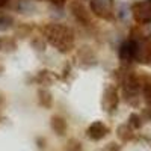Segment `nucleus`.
I'll list each match as a JSON object with an SVG mask.
<instances>
[{
  "label": "nucleus",
  "mask_w": 151,
  "mask_h": 151,
  "mask_svg": "<svg viewBox=\"0 0 151 151\" xmlns=\"http://www.w3.org/2000/svg\"><path fill=\"white\" fill-rule=\"evenodd\" d=\"M86 133H88V136H89L92 141H100V139H103V137L109 133V129L101 121H95V122H92L89 127H88Z\"/></svg>",
  "instance_id": "nucleus-7"
},
{
  "label": "nucleus",
  "mask_w": 151,
  "mask_h": 151,
  "mask_svg": "<svg viewBox=\"0 0 151 151\" xmlns=\"http://www.w3.org/2000/svg\"><path fill=\"white\" fill-rule=\"evenodd\" d=\"M141 86H142V82L139 80V77L134 73H129L124 77V82H122V89H124L125 98L136 97L141 91Z\"/></svg>",
  "instance_id": "nucleus-5"
},
{
  "label": "nucleus",
  "mask_w": 151,
  "mask_h": 151,
  "mask_svg": "<svg viewBox=\"0 0 151 151\" xmlns=\"http://www.w3.org/2000/svg\"><path fill=\"white\" fill-rule=\"evenodd\" d=\"M134 44V62L151 64V35L132 38Z\"/></svg>",
  "instance_id": "nucleus-2"
},
{
  "label": "nucleus",
  "mask_w": 151,
  "mask_h": 151,
  "mask_svg": "<svg viewBox=\"0 0 151 151\" xmlns=\"http://www.w3.org/2000/svg\"><path fill=\"white\" fill-rule=\"evenodd\" d=\"M52 129L56 134H64L67 132V121L62 116H53L52 118Z\"/></svg>",
  "instance_id": "nucleus-10"
},
{
  "label": "nucleus",
  "mask_w": 151,
  "mask_h": 151,
  "mask_svg": "<svg viewBox=\"0 0 151 151\" xmlns=\"http://www.w3.org/2000/svg\"><path fill=\"white\" fill-rule=\"evenodd\" d=\"M89 9L91 12L103 20L113 18V0H89Z\"/></svg>",
  "instance_id": "nucleus-4"
},
{
  "label": "nucleus",
  "mask_w": 151,
  "mask_h": 151,
  "mask_svg": "<svg viewBox=\"0 0 151 151\" xmlns=\"http://www.w3.org/2000/svg\"><path fill=\"white\" fill-rule=\"evenodd\" d=\"M130 124L133 125V127H141V119H139V116H137V115H132L130 116Z\"/></svg>",
  "instance_id": "nucleus-13"
},
{
  "label": "nucleus",
  "mask_w": 151,
  "mask_h": 151,
  "mask_svg": "<svg viewBox=\"0 0 151 151\" xmlns=\"http://www.w3.org/2000/svg\"><path fill=\"white\" fill-rule=\"evenodd\" d=\"M52 2H56L58 3V2H62V0H52Z\"/></svg>",
  "instance_id": "nucleus-16"
},
{
  "label": "nucleus",
  "mask_w": 151,
  "mask_h": 151,
  "mask_svg": "<svg viewBox=\"0 0 151 151\" xmlns=\"http://www.w3.org/2000/svg\"><path fill=\"white\" fill-rule=\"evenodd\" d=\"M104 151H119V148L116 147V144H109V145L104 148Z\"/></svg>",
  "instance_id": "nucleus-14"
},
{
  "label": "nucleus",
  "mask_w": 151,
  "mask_h": 151,
  "mask_svg": "<svg viewBox=\"0 0 151 151\" xmlns=\"http://www.w3.org/2000/svg\"><path fill=\"white\" fill-rule=\"evenodd\" d=\"M42 35L59 52H70L74 47V32L64 24L48 23L42 27Z\"/></svg>",
  "instance_id": "nucleus-1"
},
{
  "label": "nucleus",
  "mask_w": 151,
  "mask_h": 151,
  "mask_svg": "<svg viewBox=\"0 0 151 151\" xmlns=\"http://www.w3.org/2000/svg\"><path fill=\"white\" fill-rule=\"evenodd\" d=\"M0 47H2V38H0Z\"/></svg>",
  "instance_id": "nucleus-17"
},
{
  "label": "nucleus",
  "mask_w": 151,
  "mask_h": 151,
  "mask_svg": "<svg viewBox=\"0 0 151 151\" xmlns=\"http://www.w3.org/2000/svg\"><path fill=\"white\" fill-rule=\"evenodd\" d=\"M11 27H14V18L6 12H0V30H9Z\"/></svg>",
  "instance_id": "nucleus-11"
},
{
  "label": "nucleus",
  "mask_w": 151,
  "mask_h": 151,
  "mask_svg": "<svg viewBox=\"0 0 151 151\" xmlns=\"http://www.w3.org/2000/svg\"><path fill=\"white\" fill-rule=\"evenodd\" d=\"M118 106V94H116V89L113 86H109L107 89L104 91L103 94V107L104 110L107 112H112L115 110Z\"/></svg>",
  "instance_id": "nucleus-6"
},
{
  "label": "nucleus",
  "mask_w": 151,
  "mask_h": 151,
  "mask_svg": "<svg viewBox=\"0 0 151 151\" xmlns=\"http://www.w3.org/2000/svg\"><path fill=\"white\" fill-rule=\"evenodd\" d=\"M71 11H73L74 18L77 21H80L82 24H89L91 23L89 14H88V11H86V8L83 6L82 2H73L71 3Z\"/></svg>",
  "instance_id": "nucleus-9"
},
{
  "label": "nucleus",
  "mask_w": 151,
  "mask_h": 151,
  "mask_svg": "<svg viewBox=\"0 0 151 151\" xmlns=\"http://www.w3.org/2000/svg\"><path fill=\"white\" fill-rule=\"evenodd\" d=\"M8 3V0H0V6H5Z\"/></svg>",
  "instance_id": "nucleus-15"
},
{
  "label": "nucleus",
  "mask_w": 151,
  "mask_h": 151,
  "mask_svg": "<svg viewBox=\"0 0 151 151\" xmlns=\"http://www.w3.org/2000/svg\"><path fill=\"white\" fill-rule=\"evenodd\" d=\"M142 91H144V98L147 104L151 106V77H147V80L142 83Z\"/></svg>",
  "instance_id": "nucleus-12"
},
{
  "label": "nucleus",
  "mask_w": 151,
  "mask_h": 151,
  "mask_svg": "<svg viewBox=\"0 0 151 151\" xmlns=\"http://www.w3.org/2000/svg\"><path fill=\"white\" fill-rule=\"evenodd\" d=\"M132 15L137 24H151V0H137L132 5Z\"/></svg>",
  "instance_id": "nucleus-3"
},
{
  "label": "nucleus",
  "mask_w": 151,
  "mask_h": 151,
  "mask_svg": "<svg viewBox=\"0 0 151 151\" xmlns=\"http://www.w3.org/2000/svg\"><path fill=\"white\" fill-rule=\"evenodd\" d=\"M119 59L122 62H134V44H133V40L124 41L119 47Z\"/></svg>",
  "instance_id": "nucleus-8"
}]
</instances>
